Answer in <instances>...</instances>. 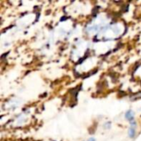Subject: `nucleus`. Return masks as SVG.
Masks as SVG:
<instances>
[{
    "label": "nucleus",
    "mask_w": 141,
    "mask_h": 141,
    "mask_svg": "<svg viewBox=\"0 0 141 141\" xmlns=\"http://www.w3.org/2000/svg\"><path fill=\"white\" fill-rule=\"evenodd\" d=\"M125 117L127 118V120H129V121L132 120L133 121V116L131 115V111H127L126 114H125Z\"/></svg>",
    "instance_id": "nucleus-1"
},
{
    "label": "nucleus",
    "mask_w": 141,
    "mask_h": 141,
    "mask_svg": "<svg viewBox=\"0 0 141 141\" xmlns=\"http://www.w3.org/2000/svg\"><path fill=\"white\" fill-rule=\"evenodd\" d=\"M129 135L130 138H134V130L132 129V128H130V130H129Z\"/></svg>",
    "instance_id": "nucleus-2"
},
{
    "label": "nucleus",
    "mask_w": 141,
    "mask_h": 141,
    "mask_svg": "<svg viewBox=\"0 0 141 141\" xmlns=\"http://www.w3.org/2000/svg\"><path fill=\"white\" fill-rule=\"evenodd\" d=\"M89 141H95V139H90Z\"/></svg>",
    "instance_id": "nucleus-3"
}]
</instances>
